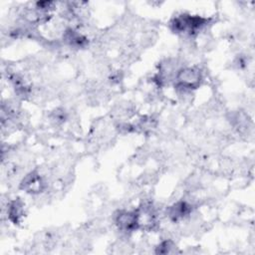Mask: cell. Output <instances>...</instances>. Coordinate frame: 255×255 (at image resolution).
I'll list each match as a JSON object with an SVG mask.
<instances>
[{
  "label": "cell",
  "instance_id": "1",
  "mask_svg": "<svg viewBox=\"0 0 255 255\" xmlns=\"http://www.w3.org/2000/svg\"><path fill=\"white\" fill-rule=\"evenodd\" d=\"M208 22V19L197 15L180 14L174 17L170 22V29L177 34L194 35L200 31Z\"/></svg>",
  "mask_w": 255,
  "mask_h": 255
},
{
  "label": "cell",
  "instance_id": "2",
  "mask_svg": "<svg viewBox=\"0 0 255 255\" xmlns=\"http://www.w3.org/2000/svg\"><path fill=\"white\" fill-rule=\"evenodd\" d=\"M202 73L196 67L181 68L175 74V86L182 90L197 89L202 82Z\"/></svg>",
  "mask_w": 255,
  "mask_h": 255
},
{
  "label": "cell",
  "instance_id": "3",
  "mask_svg": "<svg viewBox=\"0 0 255 255\" xmlns=\"http://www.w3.org/2000/svg\"><path fill=\"white\" fill-rule=\"evenodd\" d=\"M115 222L118 228L124 232H132L139 228L138 225V215L137 211H128V210H121L117 213Z\"/></svg>",
  "mask_w": 255,
  "mask_h": 255
},
{
  "label": "cell",
  "instance_id": "4",
  "mask_svg": "<svg viewBox=\"0 0 255 255\" xmlns=\"http://www.w3.org/2000/svg\"><path fill=\"white\" fill-rule=\"evenodd\" d=\"M45 180L37 171H31L22 179L20 183V188L27 193L38 194L45 189Z\"/></svg>",
  "mask_w": 255,
  "mask_h": 255
},
{
  "label": "cell",
  "instance_id": "5",
  "mask_svg": "<svg viewBox=\"0 0 255 255\" xmlns=\"http://www.w3.org/2000/svg\"><path fill=\"white\" fill-rule=\"evenodd\" d=\"M192 206L186 201H177L176 203L169 206L166 210L167 216L171 221H178L191 213Z\"/></svg>",
  "mask_w": 255,
  "mask_h": 255
},
{
  "label": "cell",
  "instance_id": "6",
  "mask_svg": "<svg viewBox=\"0 0 255 255\" xmlns=\"http://www.w3.org/2000/svg\"><path fill=\"white\" fill-rule=\"evenodd\" d=\"M7 213L11 222H13L14 224H19L22 221V218L24 216L23 201L19 198L12 200L8 205Z\"/></svg>",
  "mask_w": 255,
  "mask_h": 255
},
{
  "label": "cell",
  "instance_id": "7",
  "mask_svg": "<svg viewBox=\"0 0 255 255\" xmlns=\"http://www.w3.org/2000/svg\"><path fill=\"white\" fill-rule=\"evenodd\" d=\"M65 42L75 48H83L88 44V39L73 29H68L63 35Z\"/></svg>",
  "mask_w": 255,
  "mask_h": 255
},
{
  "label": "cell",
  "instance_id": "8",
  "mask_svg": "<svg viewBox=\"0 0 255 255\" xmlns=\"http://www.w3.org/2000/svg\"><path fill=\"white\" fill-rule=\"evenodd\" d=\"M175 244L171 240L162 241L155 248V253L157 254H169L175 252Z\"/></svg>",
  "mask_w": 255,
  "mask_h": 255
}]
</instances>
